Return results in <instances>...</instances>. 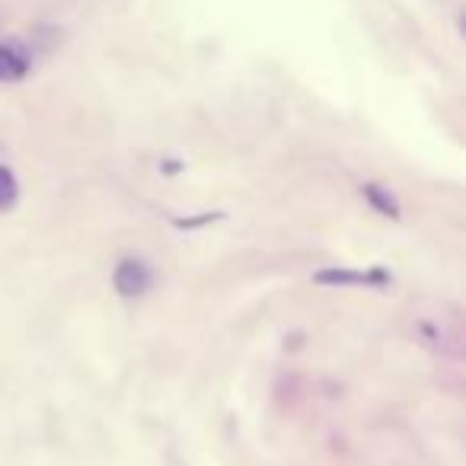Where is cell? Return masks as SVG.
<instances>
[{"label": "cell", "instance_id": "obj_1", "mask_svg": "<svg viewBox=\"0 0 466 466\" xmlns=\"http://www.w3.org/2000/svg\"><path fill=\"white\" fill-rule=\"evenodd\" d=\"M313 281L317 285H329V288H355V285H390V275L380 272V268H374V272H351V268H323V272L313 275Z\"/></svg>", "mask_w": 466, "mask_h": 466}, {"label": "cell", "instance_id": "obj_2", "mask_svg": "<svg viewBox=\"0 0 466 466\" xmlns=\"http://www.w3.org/2000/svg\"><path fill=\"white\" fill-rule=\"evenodd\" d=\"M112 285L122 298H137L150 288V268L141 259H122L112 275Z\"/></svg>", "mask_w": 466, "mask_h": 466}, {"label": "cell", "instance_id": "obj_3", "mask_svg": "<svg viewBox=\"0 0 466 466\" xmlns=\"http://www.w3.org/2000/svg\"><path fill=\"white\" fill-rule=\"evenodd\" d=\"M29 71V58L16 52L14 46H0V84L4 80H20Z\"/></svg>", "mask_w": 466, "mask_h": 466}, {"label": "cell", "instance_id": "obj_4", "mask_svg": "<svg viewBox=\"0 0 466 466\" xmlns=\"http://www.w3.org/2000/svg\"><path fill=\"white\" fill-rule=\"evenodd\" d=\"M361 195L370 201V205L377 208V211L383 214V218H393V220L400 218V201H396L393 195L387 192V188L377 186V182H364V186H361Z\"/></svg>", "mask_w": 466, "mask_h": 466}, {"label": "cell", "instance_id": "obj_5", "mask_svg": "<svg viewBox=\"0 0 466 466\" xmlns=\"http://www.w3.org/2000/svg\"><path fill=\"white\" fill-rule=\"evenodd\" d=\"M20 198V182H16L14 169L0 163V211H10Z\"/></svg>", "mask_w": 466, "mask_h": 466}, {"label": "cell", "instance_id": "obj_6", "mask_svg": "<svg viewBox=\"0 0 466 466\" xmlns=\"http://www.w3.org/2000/svg\"><path fill=\"white\" fill-rule=\"evenodd\" d=\"M220 214H198V218H176V227L179 230H195V227H205L211 224V220H218Z\"/></svg>", "mask_w": 466, "mask_h": 466}, {"label": "cell", "instance_id": "obj_7", "mask_svg": "<svg viewBox=\"0 0 466 466\" xmlns=\"http://www.w3.org/2000/svg\"><path fill=\"white\" fill-rule=\"evenodd\" d=\"M179 160H167V163H163V173H179Z\"/></svg>", "mask_w": 466, "mask_h": 466}]
</instances>
